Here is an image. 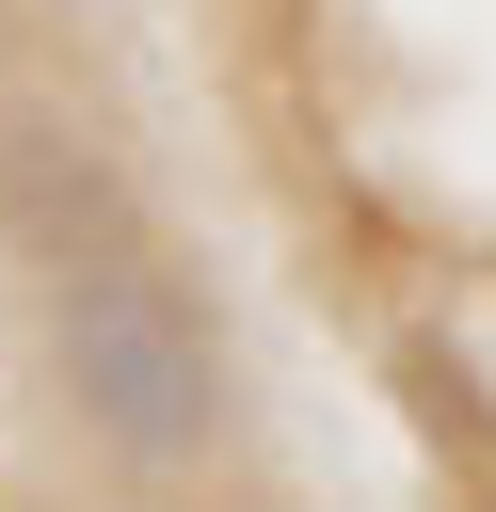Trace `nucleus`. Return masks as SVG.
Segmentation results:
<instances>
[{
	"label": "nucleus",
	"instance_id": "obj_1",
	"mask_svg": "<svg viewBox=\"0 0 496 512\" xmlns=\"http://www.w3.org/2000/svg\"><path fill=\"white\" fill-rule=\"evenodd\" d=\"M48 368L80 400V432H112L128 464H192L224 432V336L160 256H96L48 288Z\"/></svg>",
	"mask_w": 496,
	"mask_h": 512
}]
</instances>
